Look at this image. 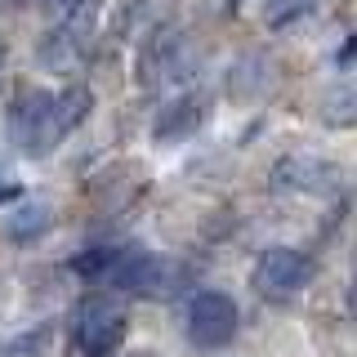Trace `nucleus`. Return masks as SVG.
Instances as JSON below:
<instances>
[{
	"mask_svg": "<svg viewBox=\"0 0 357 357\" xmlns=\"http://www.w3.org/2000/svg\"><path fill=\"white\" fill-rule=\"evenodd\" d=\"M312 277H317V259L295 245H268L255 264V290L264 299H290L304 286H312Z\"/></svg>",
	"mask_w": 357,
	"mask_h": 357,
	"instance_id": "5",
	"label": "nucleus"
},
{
	"mask_svg": "<svg viewBox=\"0 0 357 357\" xmlns=\"http://www.w3.org/2000/svg\"><path fill=\"white\" fill-rule=\"evenodd\" d=\"M273 192H299V197H331L344 188V170L321 156H282L268 174Z\"/></svg>",
	"mask_w": 357,
	"mask_h": 357,
	"instance_id": "6",
	"label": "nucleus"
},
{
	"mask_svg": "<svg viewBox=\"0 0 357 357\" xmlns=\"http://www.w3.org/2000/svg\"><path fill=\"white\" fill-rule=\"evenodd\" d=\"M85 45H89V14L85 9H72V14H63L59 27H50L40 36L36 54L50 72H72V67L85 59Z\"/></svg>",
	"mask_w": 357,
	"mask_h": 357,
	"instance_id": "8",
	"label": "nucleus"
},
{
	"mask_svg": "<svg viewBox=\"0 0 357 357\" xmlns=\"http://www.w3.org/2000/svg\"><path fill=\"white\" fill-rule=\"evenodd\" d=\"M18 197V183H5V178H0V201H14Z\"/></svg>",
	"mask_w": 357,
	"mask_h": 357,
	"instance_id": "15",
	"label": "nucleus"
},
{
	"mask_svg": "<svg viewBox=\"0 0 357 357\" xmlns=\"http://www.w3.org/2000/svg\"><path fill=\"white\" fill-rule=\"evenodd\" d=\"M183 331H188V344L192 349H228L241 331V308L228 290H197L183 308Z\"/></svg>",
	"mask_w": 357,
	"mask_h": 357,
	"instance_id": "3",
	"label": "nucleus"
},
{
	"mask_svg": "<svg viewBox=\"0 0 357 357\" xmlns=\"http://www.w3.org/2000/svg\"><path fill=\"white\" fill-rule=\"evenodd\" d=\"M183 286V268L152 250H121V259L107 273V290H126L143 299H170Z\"/></svg>",
	"mask_w": 357,
	"mask_h": 357,
	"instance_id": "4",
	"label": "nucleus"
},
{
	"mask_svg": "<svg viewBox=\"0 0 357 357\" xmlns=\"http://www.w3.org/2000/svg\"><path fill=\"white\" fill-rule=\"evenodd\" d=\"M0 67H5V40H0Z\"/></svg>",
	"mask_w": 357,
	"mask_h": 357,
	"instance_id": "16",
	"label": "nucleus"
},
{
	"mask_svg": "<svg viewBox=\"0 0 357 357\" xmlns=\"http://www.w3.org/2000/svg\"><path fill=\"white\" fill-rule=\"evenodd\" d=\"M54 5H59V9H63V14H72V9H85V5H89V0H54Z\"/></svg>",
	"mask_w": 357,
	"mask_h": 357,
	"instance_id": "14",
	"label": "nucleus"
},
{
	"mask_svg": "<svg viewBox=\"0 0 357 357\" xmlns=\"http://www.w3.org/2000/svg\"><path fill=\"white\" fill-rule=\"evenodd\" d=\"M312 9V0H268V27L273 31H282V27H290V22H299Z\"/></svg>",
	"mask_w": 357,
	"mask_h": 357,
	"instance_id": "12",
	"label": "nucleus"
},
{
	"mask_svg": "<svg viewBox=\"0 0 357 357\" xmlns=\"http://www.w3.org/2000/svg\"><path fill=\"white\" fill-rule=\"evenodd\" d=\"M121 259V245H98V250H81V255H72V273L76 277H85V282H107V273H112V264Z\"/></svg>",
	"mask_w": 357,
	"mask_h": 357,
	"instance_id": "11",
	"label": "nucleus"
},
{
	"mask_svg": "<svg viewBox=\"0 0 357 357\" xmlns=\"http://www.w3.org/2000/svg\"><path fill=\"white\" fill-rule=\"evenodd\" d=\"M54 98H59V126H63V134H72L89 116V107H94V98H89V89L81 81H67L63 89H54Z\"/></svg>",
	"mask_w": 357,
	"mask_h": 357,
	"instance_id": "10",
	"label": "nucleus"
},
{
	"mask_svg": "<svg viewBox=\"0 0 357 357\" xmlns=\"http://www.w3.org/2000/svg\"><path fill=\"white\" fill-rule=\"evenodd\" d=\"M206 112H210V98L197 94V89H183L178 98H170L152 121V143L161 148H174V143H188L192 134L206 126Z\"/></svg>",
	"mask_w": 357,
	"mask_h": 357,
	"instance_id": "9",
	"label": "nucleus"
},
{
	"mask_svg": "<svg viewBox=\"0 0 357 357\" xmlns=\"http://www.w3.org/2000/svg\"><path fill=\"white\" fill-rule=\"evenodd\" d=\"M9 139L18 143L27 156H45L50 148H59L67 139L63 126H59V98H54V89L45 85H27L18 89L14 98H9Z\"/></svg>",
	"mask_w": 357,
	"mask_h": 357,
	"instance_id": "1",
	"label": "nucleus"
},
{
	"mask_svg": "<svg viewBox=\"0 0 357 357\" xmlns=\"http://www.w3.org/2000/svg\"><path fill=\"white\" fill-rule=\"evenodd\" d=\"M188 72V45H183V31L178 27H156L139 50V85H165V81H178Z\"/></svg>",
	"mask_w": 357,
	"mask_h": 357,
	"instance_id": "7",
	"label": "nucleus"
},
{
	"mask_svg": "<svg viewBox=\"0 0 357 357\" xmlns=\"http://www.w3.org/2000/svg\"><path fill=\"white\" fill-rule=\"evenodd\" d=\"M45 219H50V210H36V206H31V210H22V215L14 219V228H9V237H14V241H27L31 237V232H45Z\"/></svg>",
	"mask_w": 357,
	"mask_h": 357,
	"instance_id": "13",
	"label": "nucleus"
},
{
	"mask_svg": "<svg viewBox=\"0 0 357 357\" xmlns=\"http://www.w3.org/2000/svg\"><path fill=\"white\" fill-rule=\"evenodd\" d=\"M126 331H130L126 304L107 290L85 295L72 312V344L81 357H116L126 344Z\"/></svg>",
	"mask_w": 357,
	"mask_h": 357,
	"instance_id": "2",
	"label": "nucleus"
}]
</instances>
